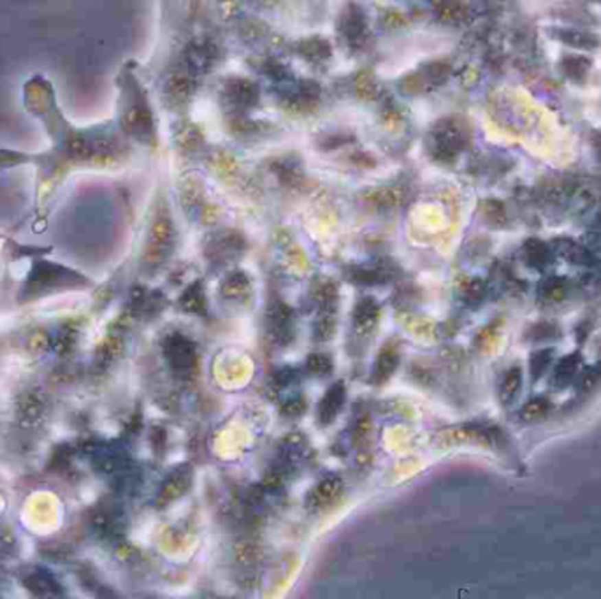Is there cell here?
Wrapping results in <instances>:
<instances>
[{"label":"cell","instance_id":"4fadbf2b","mask_svg":"<svg viewBox=\"0 0 601 599\" xmlns=\"http://www.w3.org/2000/svg\"><path fill=\"white\" fill-rule=\"evenodd\" d=\"M169 91H171L172 99H187L192 91V83L187 78H174L169 84Z\"/></svg>","mask_w":601,"mask_h":599},{"label":"cell","instance_id":"5b68a950","mask_svg":"<svg viewBox=\"0 0 601 599\" xmlns=\"http://www.w3.org/2000/svg\"><path fill=\"white\" fill-rule=\"evenodd\" d=\"M172 241V230L171 223L168 220H159L153 227V236L152 242H150V251H148V257L150 260L155 264L162 262L168 250L171 248Z\"/></svg>","mask_w":601,"mask_h":599},{"label":"cell","instance_id":"7a4b0ae2","mask_svg":"<svg viewBox=\"0 0 601 599\" xmlns=\"http://www.w3.org/2000/svg\"><path fill=\"white\" fill-rule=\"evenodd\" d=\"M166 355H168L176 373L190 374L195 370V364H197L195 348L183 336H172L169 339L168 346H166Z\"/></svg>","mask_w":601,"mask_h":599},{"label":"cell","instance_id":"30bf717a","mask_svg":"<svg viewBox=\"0 0 601 599\" xmlns=\"http://www.w3.org/2000/svg\"><path fill=\"white\" fill-rule=\"evenodd\" d=\"M181 306L187 311H194V313L204 310V294L199 285H194L185 292V295L181 297Z\"/></svg>","mask_w":601,"mask_h":599},{"label":"cell","instance_id":"8992f818","mask_svg":"<svg viewBox=\"0 0 601 599\" xmlns=\"http://www.w3.org/2000/svg\"><path fill=\"white\" fill-rule=\"evenodd\" d=\"M398 364H399L398 353H396L394 350H383V352L380 353L376 364H374V371H373L374 383H383V381L389 380V378L392 376V373L396 371V368H398Z\"/></svg>","mask_w":601,"mask_h":599},{"label":"cell","instance_id":"5bb4252c","mask_svg":"<svg viewBox=\"0 0 601 599\" xmlns=\"http://www.w3.org/2000/svg\"><path fill=\"white\" fill-rule=\"evenodd\" d=\"M519 385H521V373H519L517 370L510 371V373L506 374L505 383H503V389H501L503 399L506 401L510 397H514V394L517 392Z\"/></svg>","mask_w":601,"mask_h":599},{"label":"cell","instance_id":"2e32d148","mask_svg":"<svg viewBox=\"0 0 601 599\" xmlns=\"http://www.w3.org/2000/svg\"><path fill=\"white\" fill-rule=\"evenodd\" d=\"M332 332H334V320H332V318L326 317L324 320L319 321V326H317V336H319L320 339H330Z\"/></svg>","mask_w":601,"mask_h":599},{"label":"cell","instance_id":"6da1fadb","mask_svg":"<svg viewBox=\"0 0 601 599\" xmlns=\"http://www.w3.org/2000/svg\"><path fill=\"white\" fill-rule=\"evenodd\" d=\"M25 111L44 127L48 148L41 151H20L0 148V171L32 167L39 197L53 192L76 169H88L111 163L124 155V146L111 128L92 125L78 127L64 115L56 100L52 81L43 74H34L21 90Z\"/></svg>","mask_w":601,"mask_h":599},{"label":"cell","instance_id":"9a60e30c","mask_svg":"<svg viewBox=\"0 0 601 599\" xmlns=\"http://www.w3.org/2000/svg\"><path fill=\"white\" fill-rule=\"evenodd\" d=\"M374 199H376L374 203L382 204V206H398L402 201V194L398 188H387V190L378 192V195Z\"/></svg>","mask_w":601,"mask_h":599},{"label":"cell","instance_id":"277c9868","mask_svg":"<svg viewBox=\"0 0 601 599\" xmlns=\"http://www.w3.org/2000/svg\"><path fill=\"white\" fill-rule=\"evenodd\" d=\"M343 405H345V385L343 383H334L322 397V401L319 405V422L322 425L332 424L336 417L341 411Z\"/></svg>","mask_w":601,"mask_h":599},{"label":"cell","instance_id":"52a82bcc","mask_svg":"<svg viewBox=\"0 0 601 599\" xmlns=\"http://www.w3.org/2000/svg\"><path fill=\"white\" fill-rule=\"evenodd\" d=\"M190 468H181L174 473L168 480L166 487H163V496L169 499H176V497L183 496L185 490L190 487Z\"/></svg>","mask_w":601,"mask_h":599},{"label":"cell","instance_id":"ba28073f","mask_svg":"<svg viewBox=\"0 0 601 599\" xmlns=\"http://www.w3.org/2000/svg\"><path fill=\"white\" fill-rule=\"evenodd\" d=\"M355 326L361 327V329H370L376 321L378 317V308L374 304V301L371 299H364V301L359 302V306L355 308Z\"/></svg>","mask_w":601,"mask_h":599},{"label":"cell","instance_id":"9c48e42d","mask_svg":"<svg viewBox=\"0 0 601 599\" xmlns=\"http://www.w3.org/2000/svg\"><path fill=\"white\" fill-rule=\"evenodd\" d=\"M248 290H250V283H248L247 276L241 273L232 274L231 278L225 282V285H223V294H225V297L232 299L245 297L248 294Z\"/></svg>","mask_w":601,"mask_h":599},{"label":"cell","instance_id":"7c38bea8","mask_svg":"<svg viewBox=\"0 0 601 599\" xmlns=\"http://www.w3.org/2000/svg\"><path fill=\"white\" fill-rule=\"evenodd\" d=\"M306 365L311 373L322 376V374H327L330 371V359L326 357V355H320V353H315V355L308 357Z\"/></svg>","mask_w":601,"mask_h":599},{"label":"cell","instance_id":"3957f363","mask_svg":"<svg viewBox=\"0 0 601 599\" xmlns=\"http://www.w3.org/2000/svg\"><path fill=\"white\" fill-rule=\"evenodd\" d=\"M341 488H343V484L339 478H336V476H327L326 480L320 482V484L311 490L310 496H308V501H306L308 508L310 510L326 508V506H329V504L341 494Z\"/></svg>","mask_w":601,"mask_h":599},{"label":"cell","instance_id":"8fae6325","mask_svg":"<svg viewBox=\"0 0 601 599\" xmlns=\"http://www.w3.org/2000/svg\"><path fill=\"white\" fill-rule=\"evenodd\" d=\"M229 95L232 97L234 104H239V106H248V104H253L257 100V91L248 83H239L238 87L232 88Z\"/></svg>","mask_w":601,"mask_h":599}]
</instances>
